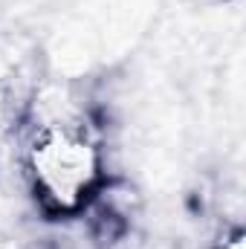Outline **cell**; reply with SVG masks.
Here are the masks:
<instances>
[{"instance_id": "7a4b0ae2", "label": "cell", "mask_w": 246, "mask_h": 249, "mask_svg": "<svg viewBox=\"0 0 246 249\" xmlns=\"http://www.w3.org/2000/svg\"><path fill=\"white\" fill-rule=\"evenodd\" d=\"M211 249H246V235L244 229L238 226V229H229V232H223V238L214 244Z\"/></svg>"}, {"instance_id": "6da1fadb", "label": "cell", "mask_w": 246, "mask_h": 249, "mask_svg": "<svg viewBox=\"0 0 246 249\" xmlns=\"http://www.w3.org/2000/svg\"><path fill=\"white\" fill-rule=\"evenodd\" d=\"M20 168L35 206L55 220L84 217L107 186L102 136L78 110H47L29 124Z\"/></svg>"}]
</instances>
